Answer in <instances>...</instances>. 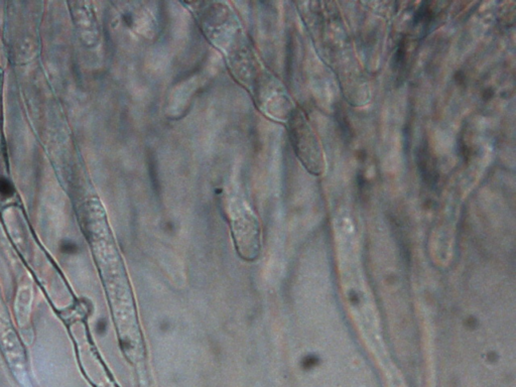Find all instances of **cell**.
<instances>
[{"label":"cell","instance_id":"obj_2","mask_svg":"<svg viewBox=\"0 0 516 387\" xmlns=\"http://www.w3.org/2000/svg\"><path fill=\"white\" fill-rule=\"evenodd\" d=\"M416 160L417 168L423 179L426 180V182L429 184L435 183L438 179L436 159L427 144L420 147V150L416 154Z\"/></svg>","mask_w":516,"mask_h":387},{"label":"cell","instance_id":"obj_5","mask_svg":"<svg viewBox=\"0 0 516 387\" xmlns=\"http://www.w3.org/2000/svg\"><path fill=\"white\" fill-rule=\"evenodd\" d=\"M13 194H14V188H13L12 184L8 180H6L4 178H0V195L5 198H8V197H11Z\"/></svg>","mask_w":516,"mask_h":387},{"label":"cell","instance_id":"obj_4","mask_svg":"<svg viewBox=\"0 0 516 387\" xmlns=\"http://www.w3.org/2000/svg\"><path fill=\"white\" fill-rule=\"evenodd\" d=\"M406 54H407V52H406L405 40H401L397 46V49H396L395 55H394V64H395L396 68H401L405 63Z\"/></svg>","mask_w":516,"mask_h":387},{"label":"cell","instance_id":"obj_3","mask_svg":"<svg viewBox=\"0 0 516 387\" xmlns=\"http://www.w3.org/2000/svg\"><path fill=\"white\" fill-rule=\"evenodd\" d=\"M435 17V11L430 6V3H423V5L417 9L413 16V24L414 25H424L425 27L429 26Z\"/></svg>","mask_w":516,"mask_h":387},{"label":"cell","instance_id":"obj_6","mask_svg":"<svg viewBox=\"0 0 516 387\" xmlns=\"http://www.w3.org/2000/svg\"><path fill=\"white\" fill-rule=\"evenodd\" d=\"M337 114H339V118H338V122H339V125H340V128L342 131L345 132L346 136H349V133H350V126L348 124V120L346 118L345 115H342L341 112L339 111Z\"/></svg>","mask_w":516,"mask_h":387},{"label":"cell","instance_id":"obj_1","mask_svg":"<svg viewBox=\"0 0 516 387\" xmlns=\"http://www.w3.org/2000/svg\"><path fill=\"white\" fill-rule=\"evenodd\" d=\"M289 138L305 168L313 175H320L324 170L322 149L315 132L299 110L289 119Z\"/></svg>","mask_w":516,"mask_h":387},{"label":"cell","instance_id":"obj_7","mask_svg":"<svg viewBox=\"0 0 516 387\" xmlns=\"http://www.w3.org/2000/svg\"><path fill=\"white\" fill-rule=\"evenodd\" d=\"M61 249L63 250V252H64V253H74V252H76L78 250V247H77V245L75 243L66 241V242L62 243Z\"/></svg>","mask_w":516,"mask_h":387}]
</instances>
